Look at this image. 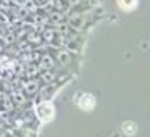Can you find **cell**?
I'll list each match as a JSON object with an SVG mask.
<instances>
[{"label": "cell", "mask_w": 150, "mask_h": 137, "mask_svg": "<svg viewBox=\"0 0 150 137\" xmlns=\"http://www.w3.org/2000/svg\"><path fill=\"white\" fill-rule=\"evenodd\" d=\"M123 132L127 136H134L136 134V124L134 123H124L123 124Z\"/></svg>", "instance_id": "cell-4"}, {"label": "cell", "mask_w": 150, "mask_h": 137, "mask_svg": "<svg viewBox=\"0 0 150 137\" xmlns=\"http://www.w3.org/2000/svg\"><path fill=\"white\" fill-rule=\"evenodd\" d=\"M118 5H120L121 10L129 11V10H132V8H136L137 0H118Z\"/></svg>", "instance_id": "cell-3"}, {"label": "cell", "mask_w": 150, "mask_h": 137, "mask_svg": "<svg viewBox=\"0 0 150 137\" xmlns=\"http://www.w3.org/2000/svg\"><path fill=\"white\" fill-rule=\"evenodd\" d=\"M58 61L62 63V65H66V63L69 61V55H68V53H65V52H60L58 53Z\"/></svg>", "instance_id": "cell-5"}, {"label": "cell", "mask_w": 150, "mask_h": 137, "mask_svg": "<svg viewBox=\"0 0 150 137\" xmlns=\"http://www.w3.org/2000/svg\"><path fill=\"white\" fill-rule=\"evenodd\" d=\"M37 116H39L40 121H44V123L52 121L53 116H55V108H53L52 102H42V103L37 107Z\"/></svg>", "instance_id": "cell-1"}, {"label": "cell", "mask_w": 150, "mask_h": 137, "mask_svg": "<svg viewBox=\"0 0 150 137\" xmlns=\"http://www.w3.org/2000/svg\"><path fill=\"white\" fill-rule=\"evenodd\" d=\"M78 107L84 111H91L95 107V98L91 94H81L78 98Z\"/></svg>", "instance_id": "cell-2"}]
</instances>
